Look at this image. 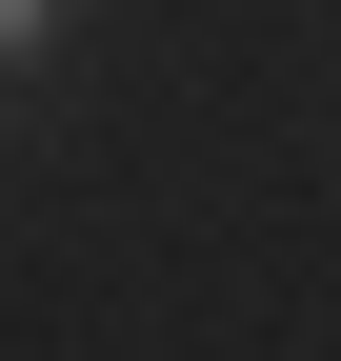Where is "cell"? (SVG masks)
Segmentation results:
<instances>
[{"instance_id":"1","label":"cell","mask_w":341,"mask_h":361,"mask_svg":"<svg viewBox=\"0 0 341 361\" xmlns=\"http://www.w3.org/2000/svg\"><path fill=\"white\" fill-rule=\"evenodd\" d=\"M40 40H61V0H0V61H40Z\"/></svg>"}]
</instances>
